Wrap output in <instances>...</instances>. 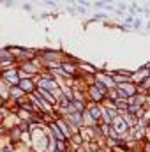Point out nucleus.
<instances>
[{
	"mask_svg": "<svg viewBox=\"0 0 150 152\" xmlns=\"http://www.w3.org/2000/svg\"><path fill=\"white\" fill-rule=\"evenodd\" d=\"M23 9H25V11H28V12H30V11H32V5H30V4H23Z\"/></svg>",
	"mask_w": 150,
	"mask_h": 152,
	"instance_id": "obj_9",
	"label": "nucleus"
},
{
	"mask_svg": "<svg viewBox=\"0 0 150 152\" xmlns=\"http://www.w3.org/2000/svg\"><path fill=\"white\" fill-rule=\"evenodd\" d=\"M55 122H57V126L60 127V131L64 133V136H66V138H67V142H69V140H71V136L76 133L74 129H73V126H71V124L66 120V117H58V115H57Z\"/></svg>",
	"mask_w": 150,
	"mask_h": 152,
	"instance_id": "obj_3",
	"label": "nucleus"
},
{
	"mask_svg": "<svg viewBox=\"0 0 150 152\" xmlns=\"http://www.w3.org/2000/svg\"><path fill=\"white\" fill-rule=\"evenodd\" d=\"M0 78L9 85V87H16V85H20V69H18V66L16 67H11V69H5V71H0Z\"/></svg>",
	"mask_w": 150,
	"mask_h": 152,
	"instance_id": "obj_1",
	"label": "nucleus"
},
{
	"mask_svg": "<svg viewBox=\"0 0 150 152\" xmlns=\"http://www.w3.org/2000/svg\"><path fill=\"white\" fill-rule=\"evenodd\" d=\"M4 5H5V7H12V5H14V2H4Z\"/></svg>",
	"mask_w": 150,
	"mask_h": 152,
	"instance_id": "obj_10",
	"label": "nucleus"
},
{
	"mask_svg": "<svg viewBox=\"0 0 150 152\" xmlns=\"http://www.w3.org/2000/svg\"><path fill=\"white\" fill-rule=\"evenodd\" d=\"M92 5H94V7H97V9H108V11H113V9H115L110 2H94Z\"/></svg>",
	"mask_w": 150,
	"mask_h": 152,
	"instance_id": "obj_5",
	"label": "nucleus"
},
{
	"mask_svg": "<svg viewBox=\"0 0 150 152\" xmlns=\"http://www.w3.org/2000/svg\"><path fill=\"white\" fill-rule=\"evenodd\" d=\"M95 20H108V14L106 12H95L94 18H92V21H95Z\"/></svg>",
	"mask_w": 150,
	"mask_h": 152,
	"instance_id": "obj_7",
	"label": "nucleus"
},
{
	"mask_svg": "<svg viewBox=\"0 0 150 152\" xmlns=\"http://www.w3.org/2000/svg\"><path fill=\"white\" fill-rule=\"evenodd\" d=\"M145 27H147V28H150V20L147 21V25H145Z\"/></svg>",
	"mask_w": 150,
	"mask_h": 152,
	"instance_id": "obj_11",
	"label": "nucleus"
},
{
	"mask_svg": "<svg viewBox=\"0 0 150 152\" xmlns=\"http://www.w3.org/2000/svg\"><path fill=\"white\" fill-rule=\"evenodd\" d=\"M143 152H150V142H143Z\"/></svg>",
	"mask_w": 150,
	"mask_h": 152,
	"instance_id": "obj_8",
	"label": "nucleus"
},
{
	"mask_svg": "<svg viewBox=\"0 0 150 152\" xmlns=\"http://www.w3.org/2000/svg\"><path fill=\"white\" fill-rule=\"evenodd\" d=\"M66 117V120L73 126V129H74L76 133H79V129L83 127V113H79V112H69L67 115H64Z\"/></svg>",
	"mask_w": 150,
	"mask_h": 152,
	"instance_id": "obj_2",
	"label": "nucleus"
},
{
	"mask_svg": "<svg viewBox=\"0 0 150 152\" xmlns=\"http://www.w3.org/2000/svg\"><path fill=\"white\" fill-rule=\"evenodd\" d=\"M48 131H50V134H51L53 140H57V142H67V138L64 136V133L60 131V127L57 126V122H51L48 126Z\"/></svg>",
	"mask_w": 150,
	"mask_h": 152,
	"instance_id": "obj_4",
	"label": "nucleus"
},
{
	"mask_svg": "<svg viewBox=\"0 0 150 152\" xmlns=\"http://www.w3.org/2000/svg\"><path fill=\"white\" fill-rule=\"evenodd\" d=\"M133 28H134V30L143 28V20H141V18H136V20H134V23H133Z\"/></svg>",
	"mask_w": 150,
	"mask_h": 152,
	"instance_id": "obj_6",
	"label": "nucleus"
}]
</instances>
